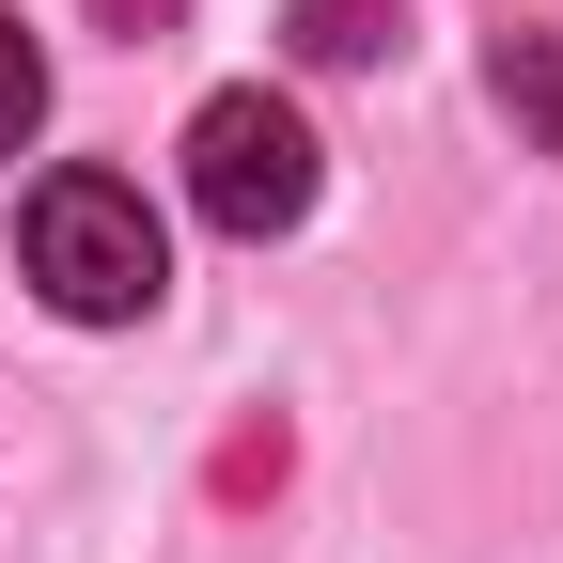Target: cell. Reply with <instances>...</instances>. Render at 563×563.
Here are the masks:
<instances>
[{
  "instance_id": "obj_1",
  "label": "cell",
  "mask_w": 563,
  "mask_h": 563,
  "mask_svg": "<svg viewBox=\"0 0 563 563\" xmlns=\"http://www.w3.org/2000/svg\"><path fill=\"white\" fill-rule=\"evenodd\" d=\"M16 266L47 282L63 329H141L173 298V235H157V203H141L125 173H47L16 203Z\"/></svg>"
},
{
  "instance_id": "obj_2",
  "label": "cell",
  "mask_w": 563,
  "mask_h": 563,
  "mask_svg": "<svg viewBox=\"0 0 563 563\" xmlns=\"http://www.w3.org/2000/svg\"><path fill=\"white\" fill-rule=\"evenodd\" d=\"M313 188H329V157H313V125L282 110V95H203V110H188V203H203L220 235H251V251L298 235Z\"/></svg>"
},
{
  "instance_id": "obj_3",
  "label": "cell",
  "mask_w": 563,
  "mask_h": 563,
  "mask_svg": "<svg viewBox=\"0 0 563 563\" xmlns=\"http://www.w3.org/2000/svg\"><path fill=\"white\" fill-rule=\"evenodd\" d=\"M282 32H298V63L361 79V63H391V47H407V0H282Z\"/></svg>"
},
{
  "instance_id": "obj_4",
  "label": "cell",
  "mask_w": 563,
  "mask_h": 563,
  "mask_svg": "<svg viewBox=\"0 0 563 563\" xmlns=\"http://www.w3.org/2000/svg\"><path fill=\"white\" fill-rule=\"evenodd\" d=\"M485 95L517 110V141H563V47L548 32H501V47H485Z\"/></svg>"
},
{
  "instance_id": "obj_5",
  "label": "cell",
  "mask_w": 563,
  "mask_h": 563,
  "mask_svg": "<svg viewBox=\"0 0 563 563\" xmlns=\"http://www.w3.org/2000/svg\"><path fill=\"white\" fill-rule=\"evenodd\" d=\"M32 125H47V47H32L16 16H0V157H16Z\"/></svg>"
},
{
  "instance_id": "obj_6",
  "label": "cell",
  "mask_w": 563,
  "mask_h": 563,
  "mask_svg": "<svg viewBox=\"0 0 563 563\" xmlns=\"http://www.w3.org/2000/svg\"><path fill=\"white\" fill-rule=\"evenodd\" d=\"M173 16H188V0H95V32H125V47H157Z\"/></svg>"
}]
</instances>
